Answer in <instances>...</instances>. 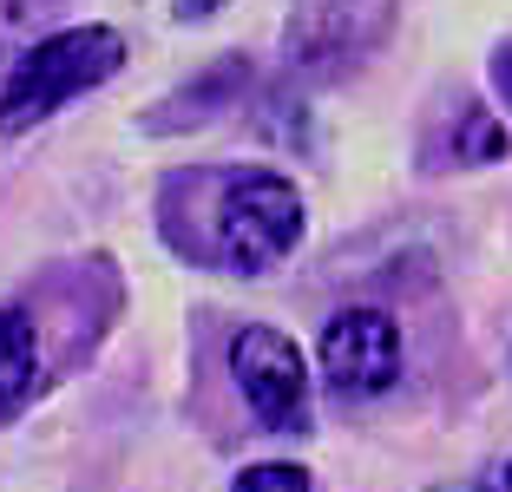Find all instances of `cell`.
<instances>
[{
    "label": "cell",
    "instance_id": "8fae6325",
    "mask_svg": "<svg viewBox=\"0 0 512 492\" xmlns=\"http://www.w3.org/2000/svg\"><path fill=\"white\" fill-rule=\"evenodd\" d=\"M493 92H499V105L512 112V40L493 46Z\"/></svg>",
    "mask_w": 512,
    "mask_h": 492
},
{
    "label": "cell",
    "instance_id": "8992f818",
    "mask_svg": "<svg viewBox=\"0 0 512 492\" xmlns=\"http://www.w3.org/2000/svg\"><path fill=\"white\" fill-rule=\"evenodd\" d=\"M243 86H250V66H243V60H217L211 73H197L191 86H178L171 99H158L151 132H184V125L217 119V112H230V105L243 99Z\"/></svg>",
    "mask_w": 512,
    "mask_h": 492
},
{
    "label": "cell",
    "instance_id": "5b68a950",
    "mask_svg": "<svg viewBox=\"0 0 512 492\" xmlns=\"http://www.w3.org/2000/svg\"><path fill=\"white\" fill-rule=\"evenodd\" d=\"M322 374H329L342 394H381L394 388L401 374V328L381 309H342L322 328Z\"/></svg>",
    "mask_w": 512,
    "mask_h": 492
},
{
    "label": "cell",
    "instance_id": "ba28073f",
    "mask_svg": "<svg viewBox=\"0 0 512 492\" xmlns=\"http://www.w3.org/2000/svg\"><path fill=\"white\" fill-rule=\"evenodd\" d=\"M40 388V335L20 309H0V420H14Z\"/></svg>",
    "mask_w": 512,
    "mask_h": 492
},
{
    "label": "cell",
    "instance_id": "7c38bea8",
    "mask_svg": "<svg viewBox=\"0 0 512 492\" xmlns=\"http://www.w3.org/2000/svg\"><path fill=\"white\" fill-rule=\"evenodd\" d=\"M467 492H512V460H493V466H480Z\"/></svg>",
    "mask_w": 512,
    "mask_h": 492
},
{
    "label": "cell",
    "instance_id": "52a82bcc",
    "mask_svg": "<svg viewBox=\"0 0 512 492\" xmlns=\"http://www.w3.org/2000/svg\"><path fill=\"white\" fill-rule=\"evenodd\" d=\"M506 151H512L506 125H499L486 105L460 99V105H453V119L440 125V138L427 145V164H434V171H447V164H493V158H506Z\"/></svg>",
    "mask_w": 512,
    "mask_h": 492
},
{
    "label": "cell",
    "instance_id": "3957f363",
    "mask_svg": "<svg viewBox=\"0 0 512 492\" xmlns=\"http://www.w3.org/2000/svg\"><path fill=\"white\" fill-rule=\"evenodd\" d=\"M401 0H289L283 20V60L302 79H335L362 66L394 33Z\"/></svg>",
    "mask_w": 512,
    "mask_h": 492
},
{
    "label": "cell",
    "instance_id": "30bf717a",
    "mask_svg": "<svg viewBox=\"0 0 512 492\" xmlns=\"http://www.w3.org/2000/svg\"><path fill=\"white\" fill-rule=\"evenodd\" d=\"M230 492H309V473H302V466H276L270 460V466H250Z\"/></svg>",
    "mask_w": 512,
    "mask_h": 492
},
{
    "label": "cell",
    "instance_id": "9c48e42d",
    "mask_svg": "<svg viewBox=\"0 0 512 492\" xmlns=\"http://www.w3.org/2000/svg\"><path fill=\"white\" fill-rule=\"evenodd\" d=\"M60 7L66 0H0V92H7V79H14L20 53L40 40L46 20L60 14Z\"/></svg>",
    "mask_w": 512,
    "mask_h": 492
},
{
    "label": "cell",
    "instance_id": "7a4b0ae2",
    "mask_svg": "<svg viewBox=\"0 0 512 492\" xmlns=\"http://www.w3.org/2000/svg\"><path fill=\"white\" fill-rule=\"evenodd\" d=\"M119 66H125L119 27L86 20V27H53V33H40V40L20 53L7 92H0V132H33V125H46L66 99H79V92H92V86H106Z\"/></svg>",
    "mask_w": 512,
    "mask_h": 492
},
{
    "label": "cell",
    "instance_id": "4fadbf2b",
    "mask_svg": "<svg viewBox=\"0 0 512 492\" xmlns=\"http://www.w3.org/2000/svg\"><path fill=\"white\" fill-rule=\"evenodd\" d=\"M224 0H178V14H191V20H204V14H217Z\"/></svg>",
    "mask_w": 512,
    "mask_h": 492
},
{
    "label": "cell",
    "instance_id": "277c9868",
    "mask_svg": "<svg viewBox=\"0 0 512 492\" xmlns=\"http://www.w3.org/2000/svg\"><path fill=\"white\" fill-rule=\"evenodd\" d=\"M230 368H237L250 414L270 433H309V368H302V348L283 328L243 322L237 342H230Z\"/></svg>",
    "mask_w": 512,
    "mask_h": 492
},
{
    "label": "cell",
    "instance_id": "6da1fadb",
    "mask_svg": "<svg viewBox=\"0 0 512 492\" xmlns=\"http://www.w3.org/2000/svg\"><path fill=\"white\" fill-rule=\"evenodd\" d=\"M158 230L184 263L270 276L302 243V197L283 171L256 164H191L158 197Z\"/></svg>",
    "mask_w": 512,
    "mask_h": 492
}]
</instances>
